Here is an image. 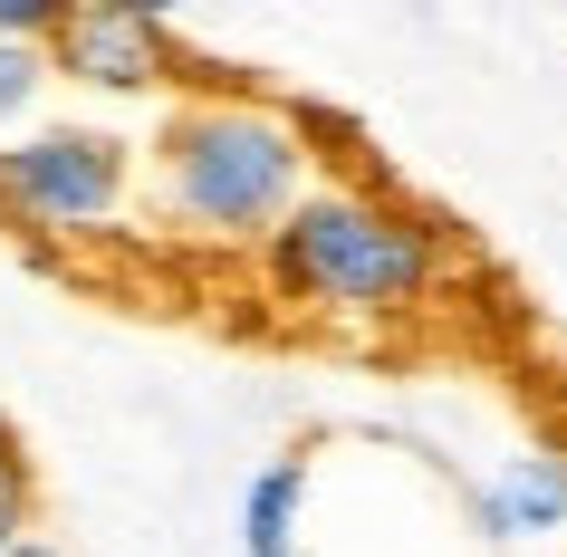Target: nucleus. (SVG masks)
<instances>
[{"label": "nucleus", "instance_id": "obj_1", "mask_svg": "<svg viewBox=\"0 0 567 557\" xmlns=\"http://www.w3.org/2000/svg\"><path fill=\"white\" fill-rule=\"evenodd\" d=\"M260 289L328 327H404L433 318L462 279V231L385 174H318L299 212L250 250Z\"/></svg>", "mask_w": 567, "mask_h": 557}, {"label": "nucleus", "instance_id": "obj_2", "mask_svg": "<svg viewBox=\"0 0 567 557\" xmlns=\"http://www.w3.org/2000/svg\"><path fill=\"white\" fill-rule=\"evenodd\" d=\"M318 183V145L289 96L260 87H183L145 135V203L174 240L260 250L299 193Z\"/></svg>", "mask_w": 567, "mask_h": 557}, {"label": "nucleus", "instance_id": "obj_3", "mask_svg": "<svg viewBox=\"0 0 567 557\" xmlns=\"http://www.w3.org/2000/svg\"><path fill=\"white\" fill-rule=\"evenodd\" d=\"M145 193V145L125 125L96 116H39L0 145V221H20L39 240L106 231L125 203Z\"/></svg>", "mask_w": 567, "mask_h": 557}, {"label": "nucleus", "instance_id": "obj_4", "mask_svg": "<svg viewBox=\"0 0 567 557\" xmlns=\"http://www.w3.org/2000/svg\"><path fill=\"white\" fill-rule=\"evenodd\" d=\"M49 87L106 96V106H154V96H183L193 78V49L164 10H135V0H78L49 30Z\"/></svg>", "mask_w": 567, "mask_h": 557}, {"label": "nucleus", "instance_id": "obj_5", "mask_svg": "<svg viewBox=\"0 0 567 557\" xmlns=\"http://www.w3.org/2000/svg\"><path fill=\"white\" fill-rule=\"evenodd\" d=\"M481 528L491 538H558L567 528V452H519L501 462V481H481Z\"/></svg>", "mask_w": 567, "mask_h": 557}, {"label": "nucleus", "instance_id": "obj_6", "mask_svg": "<svg viewBox=\"0 0 567 557\" xmlns=\"http://www.w3.org/2000/svg\"><path fill=\"white\" fill-rule=\"evenodd\" d=\"M299 519H308V452H279L240 491V557H299Z\"/></svg>", "mask_w": 567, "mask_h": 557}, {"label": "nucleus", "instance_id": "obj_7", "mask_svg": "<svg viewBox=\"0 0 567 557\" xmlns=\"http://www.w3.org/2000/svg\"><path fill=\"white\" fill-rule=\"evenodd\" d=\"M20 538H39V462L20 423L0 413V548H20Z\"/></svg>", "mask_w": 567, "mask_h": 557}, {"label": "nucleus", "instance_id": "obj_8", "mask_svg": "<svg viewBox=\"0 0 567 557\" xmlns=\"http://www.w3.org/2000/svg\"><path fill=\"white\" fill-rule=\"evenodd\" d=\"M39 96H49V59L39 49H0V145L39 125Z\"/></svg>", "mask_w": 567, "mask_h": 557}, {"label": "nucleus", "instance_id": "obj_9", "mask_svg": "<svg viewBox=\"0 0 567 557\" xmlns=\"http://www.w3.org/2000/svg\"><path fill=\"white\" fill-rule=\"evenodd\" d=\"M0 557H68L59 538H20V548H0Z\"/></svg>", "mask_w": 567, "mask_h": 557}]
</instances>
